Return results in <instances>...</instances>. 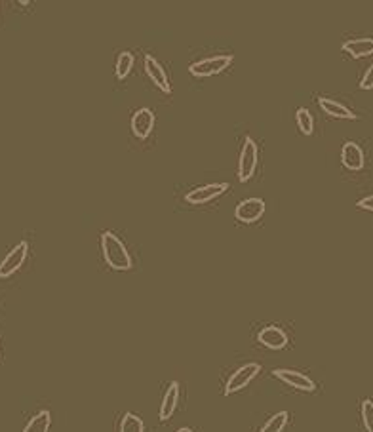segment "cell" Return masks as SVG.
Returning a JSON list of instances; mask_svg holds the SVG:
<instances>
[{
    "instance_id": "cell-1",
    "label": "cell",
    "mask_w": 373,
    "mask_h": 432,
    "mask_svg": "<svg viewBox=\"0 0 373 432\" xmlns=\"http://www.w3.org/2000/svg\"><path fill=\"white\" fill-rule=\"evenodd\" d=\"M102 252L103 259L113 271H130L133 267L132 255L124 246V242L111 230H105L102 235Z\"/></svg>"
},
{
    "instance_id": "cell-2",
    "label": "cell",
    "mask_w": 373,
    "mask_h": 432,
    "mask_svg": "<svg viewBox=\"0 0 373 432\" xmlns=\"http://www.w3.org/2000/svg\"><path fill=\"white\" fill-rule=\"evenodd\" d=\"M234 61V56H214V58L200 59L189 65V73L196 78H208L221 75L223 70H227Z\"/></svg>"
},
{
    "instance_id": "cell-3",
    "label": "cell",
    "mask_w": 373,
    "mask_h": 432,
    "mask_svg": "<svg viewBox=\"0 0 373 432\" xmlns=\"http://www.w3.org/2000/svg\"><path fill=\"white\" fill-rule=\"evenodd\" d=\"M257 160H259L257 143L252 137H246L244 147H242L240 159H238V179L242 183H247L253 178V173L257 170Z\"/></svg>"
},
{
    "instance_id": "cell-4",
    "label": "cell",
    "mask_w": 373,
    "mask_h": 432,
    "mask_svg": "<svg viewBox=\"0 0 373 432\" xmlns=\"http://www.w3.org/2000/svg\"><path fill=\"white\" fill-rule=\"evenodd\" d=\"M27 255H29V244H27L25 240L16 244V246L10 249V254H6V257L0 263V280L12 278L13 274L25 265Z\"/></svg>"
},
{
    "instance_id": "cell-5",
    "label": "cell",
    "mask_w": 373,
    "mask_h": 432,
    "mask_svg": "<svg viewBox=\"0 0 373 432\" xmlns=\"http://www.w3.org/2000/svg\"><path fill=\"white\" fill-rule=\"evenodd\" d=\"M261 366L257 362L244 364L240 368L233 371V375L227 379V385H225V396H231V394L238 393L242 388H246L250 383L259 375Z\"/></svg>"
},
{
    "instance_id": "cell-6",
    "label": "cell",
    "mask_w": 373,
    "mask_h": 432,
    "mask_svg": "<svg viewBox=\"0 0 373 432\" xmlns=\"http://www.w3.org/2000/svg\"><path fill=\"white\" fill-rule=\"evenodd\" d=\"M265 210L267 204L263 198H246L236 206L234 217H236V221L240 223H255L265 216Z\"/></svg>"
},
{
    "instance_id": "cell-7",
    "label": "cell",
    "mask_w": 373,
    "mask_h": 432,
    "mask_svg": "<svg viewBox=\"0 0 373 432\" xmlns=\"http://www.w3.org/2000/svg\"><path fill=\"white\" fill-rule=\"evenodd\" d=\"M228 191L227 183H209L204 185V187H198L195 191H190L185 195V200L192 206H202V204H208L215 198H219L223 192Z\"/></svg>"
},
{
    "instance_id": "cell-8",
    "label": "cell",
    "mask_w": 373,
    "mask_h": 432,
    "mask_svg": "<svg viewBox=\"0 0 373 432\" xmlns=\"http://www.w3.org/2000/svg\"><path fill=\"white\" fill-rule=\"evenodd\" d=\"M272 375H274L279 381L298 388V390H303V393H314V390H317V385H314V381L310 379L309 375L295 371V369H274Z\"/></svg>"
},
{
    "instance_id": "cell-9",
    "label": "cell",
    "mask_w": 373,
    "mask_h": 432,
    "mask_svg": "<svg viewBox=\"0 0 373 432\" xmlns=\"http://www.w3.org/2000/svg\"><path fill=\"white\" fill-rule=\"evenodd\" d=\"M157 124V116L149 107L137 109L132 116V132L137 140H147Z\"/></svg>"
},
{
    "instance_id": "cell-10",
    "label": "cell",
    "mask_w": 373,
    "mask_h": 432,
    "mask_svg": "<svg viewBox=\"0 0 373 432\" xmlns=\"http://www.w3.org/2000/svg\"><path fill=\"white\" fill-rule=\"evenodd\" d=\"M145 73L147 77L151 78V82L162 92V94H171V84L168 80L164 67L152 58V56H145Z\"/></svg>"
},
{
    "instance_id": "cell-11",
    "label": "cell",
    "mask_w": 373,
    "mask_h": 432,
    "mask_svg": "<svg viewBox=\"0 0 373 432\" xmlns=\"http://www.w3.org/2000/svg\"><path fill=\"white\" fill-rule=\"evenodd\" d=\"M257 341L271 350H282L288 345V333L279 326H267L257 333Z\"/></svg>"
},
{
    "instance_id": "cell-12",
    "label": "cell",
    "mask_w": 373,
    "mask_h": 432,
    "mask_svg": "<svg viewBox=\"0 0 373 432\" xmlns=\"http://www.w3.org/2000/svg\"><path fill=\"white\" fill-rule=\"evenodd\" d=\"M341 162L350 172H358L364 168V151L355 141H347L341 149Z\"/></svg>"
},
{
    "instance_id": "cell-13",
    "label": "cell",
    "mask_w": 373,
    "mask_h": 432,
    "mask_svg": "<svg viewBox=\"0 0 373 432\" xmlns=\"http://www.w3.org/2000/svg\"><path fill=\"white\" fill-rule=\"evenodd\" d=\"M179 402V383L171 381V385L166 390L164 398H162V404H160L159 417L160 421H168L176 413V407H178Z\"/></svg>"
},
{
    "instance_id": "cell-14",
    "label": "cell",
    "mask_w": 373,
    "mask_h": 432,
    "mask_svg": "<svg viewBox=\"0 0 373 432\" xmlns=\"http://www.w3.org/2000/svg\"><path fill=\"white\" fill-rule=\"evenodd\" d=\"M318 105L322 109L324 113L331 118H343V121H355V113L348 107H345L343 103L336 101V99H329V97H320Z\"/></svg>"
},
{
    "instance_id": "cell-15",
    "label": "cell",
    "mask_w": 373,
    "mask_h": 432,
    "mask_svg": "<svg viewBox=\"0 0 373 432\" xmlns=\"http://www.w3.org/2000/svg\"><path fill=\"white\" fill-rule=\"evenodd\" d=\"M341 48L343 51H347L348 56H353L355 59L367 58V56H373V39L347 40Z\"/></svg>"
},
{
    "instance_id": "cell-16",
    "label": "cell",
    "mask_w": 373,
    "mask_h": 432,
    "mask_svg": "<svg viewBox=\"0 0 373 432\" xmlns=\"http://www.w3.org/2000/svg\"><path fill=\"white\" fill-rule=\"evenodd\" d=\"M51 426V413L48 409H40L35 413L29 423L25 425L23 432H50Z\"/></svg>"
},
{
    "instance_id": "cell-17",
    "label": "cell",
    "mask_w": 373,
    "mask_h": 432,
    "mask_svg": "<svg viewBox=\"0 0 373 432\" xmlns=\"http://www.w3.org/2000/svg\"><path fill=\"white\" fill-rule=\"evenodd\" d=\"M133 63H135V59H133L132 51H122L118 59H116V65H114L116 78H118V80H126L128 75L132 73Z\"/></svg>"
},
{
    "instance_id": "cell-18",
    "label": "cell",
    "mask_w": 373,
    "mask_h": 432,
    "mask_svg": "<svg viewBox=\"0 0 373 432\" xmlns=\"http://www.w3.org/2000/svg\"><path fill=\"white\" fill-rule=\"evenodd\" d=\"M288 421H290V413L288 412L274 413L271 419L261 426L259 432H282L286 428V425H288Z\"/></svg>"
},
{
    "instance_id": "cell-19",
    "label": "cell",
    "mask_w": 373,
    "mask_h": 432,
    "mask_svg": "<svg viewBox=\"0 0 373 432\" xmlns=\"http://www.w3.org/2000/svg\"><path fill=\"white\" fill-rule=\"evenodd\" d=\"M118 432H145V425L141 421L140 415H135L132 412H126L122 415L121 431Z\"/></svg>"
},
{
    "instance_id": "cell-20",
    "label": "cell",
    "mask_w": 373,
    "mask_h": 432,
    "mask_svg": "<svg viewBox=\"0 0 373 432\" xmlns=\"http://www.w3.org/2000/svg\"><path fill=\"white\" fill-rule=\"evenodd\" d=\"M295 121H298V126L299 130H301V134L303 135H312V132H314V121H312V115H310L309 109H298V113H295Z\"/></svg>"
},
{
    "instance_id": "cell-21",
    "label": "cell",
    "mask_w": 373,
    "mask_h": 432,
    "mask_svg": "<svg viewBox=\"0 0 373 432\" xmlns=\"http://www.w3.org/2000/svg\"><path fill=\"white\" fill-rule=\"evenodd\" d=\"M360 413H362V423H364V428H366L367 432H373V402L372 400L362 402Z\"/></svg>"
},
{
    "instance_id": "cell-22",
    "label": "cell",
    "mask_w": 373,
    "mask_h": 432,
    "mask_svg": "<svg viewBox=\"0 0 373 432\" xmlns=\"http://www.w3.org/2000/svg\"><path fill=\"white\" fill-rule=\"evenodd\" d=\"M360 88L373 90V65H369L366 73H364V77H362L360 80Z\"/></svg>"
},
{
    "instance_id": "cell-23",
    "label": "cell",
    "mask_w": 373,
    "mask_h": 432,
    "mask_svg": "<svg viewBox=\"0 0 373 432\" xmlns=\"http://www.w3.org/2000/svg\"><path fill=\"white\" fill-rule=\"evenodd\" d=\"M356 208H360V210H366V211H373V195L372 197L360 198L358 204H356Z\"/></svg>"
},
{
    "instance_id": "cell-24",
    "label": "cell",
    "mask_w": 373,
    "mask_h": 432,
    "mask_svg": "<svg viewBox=\"0 0 373 432\" xmlns=\"http://www.w3.org/2000/svg\"><path fill=\"white\" fill-rule=\"evenodd\" d=\"M178 432H192V431H190V428H187V426H183V428H179Z\"/></svg>"
},
{
    "instance_id": "cell-25",
    "label": "cell",
    "mask_w": 373,
    "mask_h": 432,
    "mask_svg": "<svg viewBox=\"0 0 373 432\" xmlns=\"http://www.w3.org/2000/svg\"><path fill=\"white\" fill-rule=\"evenodd\" d=\"M0 352H2V349H0Z\"/></svg>"
}]
</instances>
